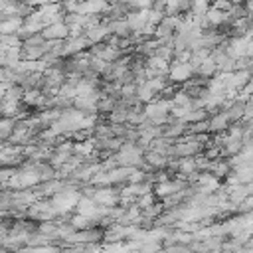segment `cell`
<instances>
[{"label":"cell","mask_w":253,"mask_h":253,"mask_svg":"<svg viewBox=\"0 0 253 253\" xmlns=\"http://www.w3.org/2000/svg\"><path fill=\"white\" fill-rule=\"evenodd\" d=\"M43 36V40H65L69 36V26L61 20V22H53L43 26V30L40 32Z\"/></svg>","instance_id":"1"},{"label":"cell","mask_w":253,"mask_h":253,"mask_svg":"<svg viewBox=\"0 0 253 253\" xmlns=\"http://www.w3.org/2000/svg\"><path fill=\"white\" fill-rule=\"evenodd\" d=\"M22 22H24V18H18V16H6V18L0 22V36L18 34L20 28H22Z\"/></svg>","instance_id":"2"},{"label":"cell","mask_w":253,"mask_h":253,"mask_svg":"<svg viewBox=\"0 0 253 253\" xmlns=\"http://www.w3.org/2000/svg\"><path fill=\"white\" fill-rule=\"evenodd\" d=\"M231 2L229 0H213L211 2V8H215V10H221V12H229L231 10Z\"/></svg>","instance_id":"3"},{"label":"cell","mask_w":253,"mask_h":253,"mask_svg":"<svg viewBox=\"0 0 253 253\" xmlns=\"http://www.w3.org/2000/svg\"><path fill=\"white\" fill-rule=\"evenodd\" d=\"M229 2H231V4H243L245 0H229Z\"/></svg>","instance_id":"4"},{"label":"cell","mask_w":253,"mask_h":253,"mask_svg":"<svg viewBox=\"0 0 253 253\" xmlns=\"http://www.w3.org/2000/svg\"><path fill=\"white\" fill-rule=\"evenodd\" d=\"M4 18H6V16H4V14H2V12H0V22H2V20H4Z\"/></svg>","instance_id":"5"},{"label":"cell","mask_w":253,"mask_h":253,"mask_svg":"<svg viewBox=\"0 0 253 253\" xmlns=\"http://www.w3.org/2000/svg\"><path fill=\"white\" fill-rule=\"evenodd\" d=\"M51 2H61V0H51Z\"/></svg>","instance_id":"6"}]
</instances>
